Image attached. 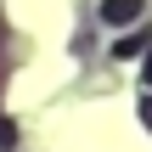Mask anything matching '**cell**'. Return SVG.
Masks as SVG:
<instances>
[{
	"instance_id": "obj_2",
	"label": "cell",
	"mask_w": 152,
	"mask_h": 152,
	"mask_svg": "<svg viewBox=\"0 0 152 152\" xmlns=\"http://www.w3.org/2000/svg\"><path fill=\"white\" fill-rule=\"evenodd\" d=\"M147 79H152V62H147Z\"/></svg>"
},
{
	"instance_id": "obj_1",
	"label": "cell",
	"mask_w": 152,
	"mask_h": 152,
	"mask_svg": "<svg viewBox=\"0 0 152 152\" xmlns=\"http://www.w3.org/2000/svg\"><path fill=\"white\" fill-rule=\"evenodd\" d=\"M141 6H147V0H107V6H102V17H107V23H135V17H141Z\"/></svg>"
}]
</instances>
